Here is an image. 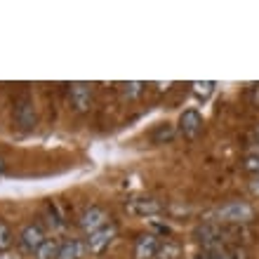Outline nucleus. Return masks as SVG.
<instances>
[{"label": "nucleus", "mask_w": 259, "mask_h": 259, "mask_svg": "<svg viewBox=\"0 0 259 259\" xmlns=\"http://www.w3.org/2000/svg\"><path fill=\"white\" fill-rule=\"evenodd\" d=\"M254 219V207L245 200H231L214 212L217 224H250Z\"/></svg>", "instance_id": "nucleus-1"}, {"label": "nucleus", "mask_w": 259, "mask_h": 259, "mask_svg": "<svg viewBox=\"0 0 259 259\" xmlns=\"http://www.w3.org/2000/svg\"><path fill=\"white\" fill-rule=\"evenodd\" d=\"M125 210L135 217H156L163 212V205L158 203L156 198H149V196H137V198H130L125 200Z\"/></svg>", "instance_id": "nucleus-2"}, {"label": "nucleus", "mask_w": 259, "mask_h": 259, "mask_svg": "<svg viewBox=\"0 0 259 259\" xmlns=\"http://www.w3.org/2000/svg\"><path fill=\"white\" fill-rule=\"evenodd\" d=\"M45 240H48V236H45L40 224H26L19 233V247H21V252H26V254H33Z\"/></svg>", "instance_id": "nucleus-3"}, {"label": "nucleus", "mask_w": 259, "mask_h": 259, "mask_svg": "<svg viewBox=\"0 0 259 259\" xmlns=\"http://www.w3.org/2000/svg\"><path fill=\"white\" fill-rule=\"evenodd\" d=\"M78 224H80V229L88 233V236H92L95 231H99V229H104V226L109 224V214H106V210L92 205V207H88V210H82Z\"/></svg>", "instance_id": "nucleus-4"}, {"label": "nucleus", "mask_w": 259, "mask_h": 259, "mask_svg": "<svg viewBox=\"0 0 259 259\" xmlns=\"http://www.w3.org/2000/svg\"><path fill=\"white\" fill-rule=\"evenodd\" d=\"M200 132H203V116L196 109H186L179 116V135L189 139V142H193V139H198Z\"/></svg>", "instance_id": "nucleus-5"}, {"label": "nucleus", "mask_w": 259, "mask_h": 259, "mask_svg": "<svg viewBox=\"0 0 259 259\" xmlns=\"http://www.w3.org/2000/svg\"><path fill=\"white\" fill-rule=\"evenodd\" d=\"M116 224H106L104 229H99V231H95L92 236H88V240H85V245H88V252L92 254H99L104 252L106 247L113 243V238H116Z\"/></svg>", "instance_id": "nucleus-6"}, {"label": "nucleus", "mask_w": 259, "mask_h": 259, "mask_svg": "<svg viewBox=\"0 0 259 259\" xmlns=\"http://www.w3.org/2000/svg\"><path fill=\"white\" fill-rule=\"evenodd\" d=\"M68 99L75 111H88L92 106V88L88 82H71L68 85Z\"/></svg>", "instance_id": "nucleus-7"}, {"label": "nucleus", "mask_w": 259, "mask_h": 259, "mask_svg": "<svg viewBox=\"0 0 259 259\" xmlns=\"http://www.w3.org/2000/svg\"><path fill=\"white\" fill-rule=\"evenodd\" d=\"M158 247H160V238L156 233H142L135 240V257L137 259H156Z\"/></svg>", "instance_id": "nucleus-8"}, {"label": "nucleus", "mask_w": 259, "mask_h": 259, "mask_svg": "<svg viewBox=\"0 0 259 259\" xmlns=\"http://www.w3.org/2000/svg\"><path fill=\"white\" fill-rule=\"evenodd\" d=\"M85 252H88V245L82 240H64V243H59L57 259H82Z\"/></svg>", "instance_id": "nucleus-9"}, {"label": "nucleus", "mask_w": 259, "mask_h": 259, "mask_svg": "<svg viewBox=\"0 0 259 259\" xmlns=\"http://www.w3.org/2000/svg\"><path fill=\"white\" fill-rule=\"evenodd\" d=\"M17 120H19V125H24V127H31V125L35 123V116H33L31 104H28V97H24L21 104L17 106Z\"/></svg>", "instance_id": "nucleus-10"}, {"label": "nucleus", "mask_w": 259, "mask_h": 259, "mask_svg": "<svg viewBox=\"0 0 259 259\" xmlns=\"http://www.w3.org/2000/svg\"><path fill=\"white\" fill-rule=\"evenodd\" d=\"M57 252H59V243L55 238H48L33 252V259H57Z\"/></svg>", "instance_id": "nucleus-11"}, {"label": "nucleus", "mask_w": 259, "mask_h": 259, "mask_svg": "<svg viewBox=\"0 0 259 259\" xmlns=\"http://www.w3.org/2000/svg\"><path fill=\"white\" fill-rule=\"evenodd\" d=\"M179 252H182L179 243H175V240H160V247H158L156 259H177Z\"/></svg>", "instance_id": "nucleus-12"}, {"label": "nucleus", "mask_w": 259, "mask_h": 259, "mask_svg": "<svg viewBox=\"0 0 259 259\" xmlns=\"http://www.w3.org/2000/svg\"><path fill=\"white\" fill-rule=\"evenodd\" d=\"M175 137V127L170 123H160L153 132H151V142L153 144H163V142H170Z\"/></svg>", "instance_id": "nucleus-13"}, {"label": "nucleus", "mask_w": 259, "mask_h": 259, "mask_svg": "<svg viewBox=\"0 0 259 259\" xmlns=\"http://www.w3.org/2000/svg\"><path fill=\"white\" fill-rule=\"evenodd\" d=\"M214 88H217V82L214 80H196V82H191V92L198 97V99H207V97L214 92Z\"/></svg>", "instance_id": "nucleus-14"}, {"label": "nucleus", "mask_w": 259, "mask_h": 259, "mask_svg": "<svg viewBox=\"0 0 259 259\" xmlns=\"http://www.w3.org/2000/svg\"><path fill=\"white\" fill-rule=\"evenodd\" d=\"M144 82H139V80H130V82H123L120 85V90H123V95L127 97V99H135V97H139L144 92Z\"/></svg>", "instance_id": "nucleus-15"}, {"label": "nucleus", "mask_w": 259, "mask_h": 259, "mask_svg": "<svg viewBox=\"0 0 259 259\" xmlns=\"http://www.w3.org/2000/svg\"><path fill=\"white\" fill-rule=\"evenodd\" d=\"M12 231H10V226L0 219V250H7V247L12 245Z\"/></svg>", "instance_id": "nucleus-16"}, {"label": "nucleus", "mask_w": 259, "mask_h": 259, "mask_svg": "<svg viewBox=\"0 0 259 259\" xmlns=\"http://www.w3.org/2000/svg\"><path fill=\"white\" fill-rule=\"evenodd\" d=\"M243 167H245L247 172H252L254 177H259V156H254V153L245 156V160H243Z\"/></svg>", "instance_id": "nucleus-17"}, {"label": "nucleus", "mask_w": 259, "mask_h": 259, "mask_svg": "<svg viewBox=\"0 0 259 259\" xmlns=\"http://www.w3.org/2000/svg\"><path fill=\"white\" fill-rule=\"evenodd\" d=\"M250 104H252V106H259V85H252V88H250Z\"/></svg>", "instance_id": "nucleus-18"}, {"label": "nucleus", "mask_w": 259, "mask_h": 259, "mask_svg": "<svg viewBox=\"0 0 259 259\" xmlns=\"http://www.w3.org/2000/svg\"><path fill=\"white\" fill-rule=\"evenodd\" d=\"M250 191H252L254 196H259V177H254L252 182H250Z\"/></svg>", "instance_id": "nucleus-19"}, {"label": "nucleus", "mask_w": 259, "mask_h": 259, "mask_svg": "<svg viewBox=\"0 0 259 259\" xmlns=\"http://www.w3.org/2000/svg\"><path fill=\"white\" fill-rule=\"evenodd\" d=\"M0 172H5V160L0 158Z\"/></svg>", "instance_id": "nucleus-20"}, {"label": "nucleus", "mask_w": 259, "mask_h": 259, "mask_svg": "<svg viewBox=\"0 0 259 259\" xmlns=\"http://www.w3.org/2000/svg\"><path fill=\"white\" fill-rule=\"evenodd\" d=\"M254 139H259V125L254 127Z\"/></svg>", "instance_id": "nucleus-21"}]
</instances>
